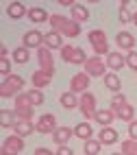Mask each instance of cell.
Returning a JSON list of instances; mask_svg holds the SVG:
<instances>
[{"instance_id":"obj_31","label":"cell","mask_w":137,"mask_h":155,"mask_svg":"<svg viewBox=\"0 0 137 155\" xmlns=\"http://www.w3.org/2000/svg\"><path fill=\"white\" fill-rule=\"evenodd\" d=\"M26 94H28V101L33 103V107L44 105V94H41V90H35V87H33V90H28Z\"/></svg>"},{"instance_id":"obj_15","label":"cell","mask_w":137,"mask_h":155,"mask_svg":"<svg viewBox=\"0 0 137 155\" xmlns=\"http://www.w3.org/2000/svg\"><path fill=\"white\" fill-rule=\"evenodd\" d=\"M124 66H126V57L124 55H120V53H109L107 55V68L111 72L118 74V70H122Z\"/></svg>"},{"instance_id":"obj_1","label":"cell","mask_w":137,"mask_h":155,"mask_svg":"<svg viewBox=\"0 0 137 155\" xmlns=\"http://www.w3.org/2000/svg\"><path fill=\"white\" fill-rule=\"evenodd\" d=\"M50 26L52 31H57L59 35H68V37H76L81 33V24L70 20L65 15H57V13H50Z\"/></svg>"},{"instance_id":"obj_32","label":"cell","mask_w":137,"mask_h":155,"mask_svg":"<svg viewBox=\"0 0 137 155\" xmlns=\"http://www.w3.org/2000/svg\"><path fill=\"white\" fill-rule=\"evenodd\" d=\"M100 147H102V144H100V140H87L85 142V155H98L100 153Z\"/></svg>"},{"instance_id":"obj_14","label":"cell","mask_w":137,"mask_h":155,"mask_svg":"<svg viewBox=\"0 0 137 155\" xmlns=\"http://www.w3.org/2000/svg\"><path fill=\"white\" fill-rule=\"evenodd\" d=\"M115 44H118L122 50H131L135 48V35L129 33V31H120V33H115Z\"/></svg>"},{"instance_id":"obj_26","label":"cell","mask_w":137,"mask_h":155,"mask_svg":"<svg viewBox=\"0 0 137 155\" xmlns=\"http://www.w3.org/2000/svg\"><path fill=\"white\" fill-rule=\"evenodd\" d=\"M104 81V85H107L111 92H115V94H120V87H122V83H120V77L115 74V72H109L107 77L102 79Z\"/></svg>"},{"instance_id":"obj_30","label":"cell","mask_w":137,"mask_h":155,"mask_svg":"<svg viewBox=\"0 0 137 155\" xmlns=\"http://www.w3.org/2000/svg\"><path fill=\"white\" fill-rule=\"evenodd\" d=\"M44 46H48V48H61V35L57 33V31L48 33L44 37Z\"/></svg>"},{"instance_id":"obj_35","label":"cell","mask_w":137,"mask_h":155,"mask_svg":"<svg viewBox=\"0 0 137 155\" xmlns=\"http://www.w3.org/2000/svg\"><path fill=\"white\" fill-rule=\"evenodd\" d=\"M0 74H2L5 79H7V77H11V61H9L7 57H5V59H0Z\"/></svg>"},{"instance_id":"obj_27","label":"cell","mask_w":137,"mask_h":155,"mask_svg":"<svg viewBox=\"0 0 137 155\" xmlns=\"http://www.w3.org/2000/svg\"><path fill=\"white\" fill-rule=\"evenodd\" d=\"M115 116H118L120 120H126V122H133V116H135V107L131 105V103H126V105H122L118 111H115Z\"/></svg>"},{"instance_id":"obj_28","label":"cell","mask_w":137,"mask_h":155,"mask_svg":"<svg viewBox=\"0 0 137 155\" xmlns=\"http://www.w3.org/2000/svg\"><path fill=\"white\" fill-rule=\"evenodd\" d=\"M28 59H30V50L26 46H20V48L13 50V61L15 64H26Z\"/></svg>"},{"instance_id":"obj_37","label":"cell","mask_w":137,"mask_h":155,"mask_svg":"<svg viewBox=\"0 0 137 155\" xmlns=\"http://www.w3.org/2000/svg\"><path fill=\"white\" fill-rule=\"evenodd\" d=\"M129 136H131V140H135V142H137V120L129 122Z\"/></svg>"},{"instance_id":"obj_39","label":"cell","mask_w":137,"mask_h":155,"mask_svg":"<svg viewBox=\"0 0 137 155\" xmlns=\"http://www.w3.org/2000/svg\"><path fill=\"white\" fill-rule=\"evenodd\" d=\"M57 155H74V153H72L70 147H59V149H57Z\"/></svg>"},{"instance_id":"obj_34","label":"cell","mask_w":137,"mask_h":155,"mask_svg":"<svg viewBox=\"0 0 137 155\" xmlns=\"http://www.w3.org/2000/svg\"><path fill=\"white\" fill-rule=\"evenodd\" d=\"M122 105H126V98H124V94H113V98H111V111L115 114V111H118Z\"/></svg>"},{"instance_id":"obj_42","label":"cell","mask_w":137,"mask_h":155,"mask_svg":"<svg viewBox=\"0 0 137 155\" xmlns=\"http://www.w3.org/2000/svg\"><path fill=\"white\" fill-rule=\"evenodd\" d=\"M111 155H122V153H111Z\"/></svg>"},{"instance_id":"obj_41","label":"cell","mask_w":137,"mask_h":155,"mask_svg":"<svg viewBox=\"0 0 137 155\" xmlns=\"http://www.w3.org/2000/svg\"><path fill=\"white\" fill-rule=\"evenodd\" d=\"M133 22H135V26H137V11L133 13Z\"/></svg>"},{"instance_id":"obj_38","label":"cell","mask_w":137,"mask_h":155,"mask_svg":"<svg viewBox=\"0 0 137 155\" xmlns=\"http://www.w3.org/2000/svg\"><path fill=\"white\" fill-rule=\"evenodd\" d=\"M35 155H57V153H52V151L46 149V147H39V149H35Z\"/></svg>"},{"instance_id":"obj_21","label":"cell","mask_w":137,"mask_h":155,"mask_svg":"<svg viewBox=\"0 0 137 155\" xmlns=\"http://www.w3.org/2000/svg\"><path fill=\"white\" fill-rule=\"evenodd\" d=\"M26 13H28V11L24 9L22 2H11V5L7 7V15L11 18V20H20V18H24Z\"/></svg>"},{"instance_id":"obj_33","label":"cell","mask_w":137,"mask_h":155,"mask_svg":"<svg viewBox=\"0 0 137 155\" xmlns=\"http://www.w3.org/2000/svg\"><path fill=\"white\" fill-rule=\"evenodd\" d=\"M122 155H137V142L135 140H124L122 142V151H120Z\"/></svg>"},{"instance_id":"obj_23","label":"cell","mask_w":137,"mask_h":155,"mask_svg":"<svg viewBox=\"0 0 137 155\" xmlns=\"http://www.w3.org/2000/svg\"><path fill=\"white\" fill-rule=\"evenodd\" d=\"M59 103H61L63 109H74V107H78L81 98H76V94H72V92H65V94H61Z\"/></svg>"},{"instance_id":"obj_10","label":"cell","mask_w":137,"mask_h":155,"mask_svg":"<svg viewBox=\"0 0 137 155\" xmlns=\"http://www.w3.org/2000/svg\"><path fill=\"white\" fill-rule=\"evenodd\" d=\"M37 59H39V68H41V70L52 72V74H55V59H52V50H50L48 46L37 48Z\"/></svg>"},{"instance_id":"obj_9","label":"cell","mask_w":137,"mask_h":155,"mask_svg":"<svg viewBox=\"0 0 137 155\" xmlns=\"http://www.w3.org/2000/svg\"><path fill=\"white\" fill-rule=\"evenodd\" d=\"M89 74H87V72H78V74H74V77H72L70 79V92H72V94H85V92L89 90Z\"/></svg>"},{"instance_id":"obj_8","label":"cell","mask_w":137,"mask_h":155,"mask_svg":"<svg viewBox=\"0 0 137 155\" xmlns=\"http://www.w3.org/2000/svg\"><path fill=\"white\" fill-rule=\"evenodd\" d=\"M22 151H24V140L13 133V136L5 138L2 149H0V155H20Z\"/></svg>"},{"instance_id":"obj_25","label":"cell","mask_w":137,"mask_h":155,"mask_svg":"<svg viewBox=\"0 0 137 155\" xmlns=\"http://www.w3.org/2000/svg\"><path fill=\"white\" fill-rule=\"evenodd\" d=\"M74 136L81 138V140H91V125L89 122H78V125L74 127Z\"/></svg>"},{"instance_id":"obj_7","label":"cell","mask_w":137,"mask_h":155,"mask_svg":"<svg viewBox=\"0 0 137 155\" xmlns=\"http://www.w3.org/2000/svg\"><path fill=\"white\" fill-rule=\"evenodd\" d=\"M83 68H85V72L89 77H102L104 79L109 74V72H107V61H102L100 57H89Z\"/></svg>"},{"instance_id":"obj_12","label":"cell","mask_w":137,"mask_h":155,"mask_svg":"<svg viewBox=\"0 0 137 155\" xmlns=\"http://www.w3.org/2000/svg\"><path fill=\"white\" fill-rule=\"evenodd\" d=\"M44 33L41 31H26V33L22 35V46L26 48H41L44 46Z\"/></svg>"},{"instance_id":"obj_11","label":"cell","mask_w":137,"mask_h":155,"mask_svg":"<svg viewBox=\"0 0 137 155\" xmlns=\"http://www.w3.org/2000/svg\"><path fill=\"white\" fill-rule=\"evenodd\" d=\"M35 131L39 133H55L57 131V118H55V114H44L39 120H37V125H35Z\"/></svg>"},{"instance_id":"obj_24","label":"cell","mask_w":137,"mask_h":155,"mask_svg":"<svg viewBox=\"0 0 137 155\" xmlns=\"http://www.w3.org/2000/svg\"><path fill=\"white\" fill-rule=\"evenodd\" d=\"M118 131H115V129H111V127H107V129H102L100 131V144H107V147H109V144H115V142H118Z\"/></svg>"},{"instance_id":"obj_40","label":"cell","mask_w":137,"mask_h":155,"mask_svg":"<svg viewBox=\"0 0 137 155\" xmlns=\"http://www.w3.org/2000/svg\"><path fill=\"white\" fill-rule=\"evenodd\" d=\"M0 55H2V59L9 55V50H7V46H0Z\"/></svg>"},{"instance_id":"obj_16","label":"cell","mask_w":137,"mask_h":155,"mask_svg":"<svg viewBox=\"0 0 137 155\" xmlns=\"http://www.w3.org/2000/svg\"><path fill=\"white\" fill-rule=\"evenodd\" d=\"M72 136H74V129H70V127H57V131L52 133V140H55L59 147H65Z\"/></svg>"},{"instance_id":"obj_36","label":"cell","mask_w":137,"mask_h":155,"mask_svg":"<svg viewBox=\"0 0 137 155\" xmlns=\"http://www.w3.org/2000/svg\"><path fill=\"white\" fill-rule=\"evenodd\" d=\"M126 66L137 72V53H135V50H131V53L126 55Z\"/></svg>"},{"instance_id":"obj_19","label":"cell","mask_w":137,"mask_h":155,"mask_svg":"<svg viewBox=\"0 0 137 155\" xmlns=\"http://www.w3.org/2000/svg\"><path fill=\"white\" fill-rule=\"evenodd\" d=\"M94 120H96L98 125H102V129H107L111 122L115 120V114H113L111 109H98V111H96V118H94Z\"/></svg>"},{"instance_id":"obj_17","label":"cell","mask_w":137,"mask_h":155,"mask_svg":"<svg viewBox=\"0 0 137 155\" xmlns=\"http://www.w3.org/2000/svg\"><path fill=\"white\" fill-rule=\"evenodd\" d=\"M35 131V125L30 120H18L15 122V127H13V133L20 138H24V136H30V133Z\"/></svg>"},{"instance_id":"obj_13","label":"cell","mask_w":137,"mask_h":155,"mask_svg":"<svg viewBox=\"0 0 137 155\" xmlns=\"http://www.w3.org/2000/svg\"><path fill=\"white\" fill-rule=\"evenodd\" d=\"M50 81H52V72H46L41 68H37L33 74H30V83H33L35 90H41V87L50 85Z\"/></svg>"},{"instance_id":"obj_3","label":"cell","mask_w":137,"mask_h":155,"mask_svg":"<svg viewBox=\"0 0 137 155\" xmlns=\"http://www.w3.org/2000/svg\"><path fill=\"white\" fill-rule=\"evenodd\" d=\"M13 111H15V118H18V120H33L35 107H33V103L28 101V94H26V92H24V94H20V96H15Z\"/></svg>"},{"instance_id":"obj_4","label":"cell","mask_w":137,"mask_h":155,"mask_svg":"<svg viewBox=\"0 0 137 155\" xmlns=\"http://www.w3.org/2000/svg\"><path fill=\"white\" fill-rule=\"evenodd\" d=\"M87 39H89V44H91V48H94V53H96V57H100V55H109L107 35H104L100 28L89 31V33H87Z\"/></svg>"},{"instance_id":"obj_20","label":"cell","mask_w":137,"mask_h":155,"mask_svg":"<svg viewBox=\"0 0 137 155\" xmlns=\"http://www.w3.org/2000/svg\"><path fill=\"white\" fill-rule=\"evenodd\" d=\"M26 18H30V22H37V24H41V22H50V15H48L41 7H33V9L26 13Z\"/></svg>"},{"instance_id":"obj_2","label":"cell","mask_w":137,"mask_h":155,"mask_svg":"<svg viewBox=\"0 0 137 155\" xmlns=\"http://www.w3.org/2000/svg\"><path fill=\"white\" fill-rule=\"evenodd\" d=\"M22 87H24V79L20 74H11V77L2 79V83H0V96L2 98H11L13 94L20 96Z\"/></svg>"},{"instance_id":"obj_6","label":"cell","mask_w":137,"mask_h":155,"mask_svg":"<svg viewBox=\"0 0 137 155\" xmlns=\"http://www.w3.org/2000/svg\"><path fill=\"white\" fill-rule=\"evenodd\" d=\"M78 109L83 114V118L85 120H91V118H96V96L91 94V92H85V94L81 96V103H78Z\"/></svg>"},{"instance_id":"obj_29","label":"cell","mask_w":137,"mask_h":155,"mask_svg":"<svg viewBox=\"0 0 137 155\" xmlns=\"http://www.w3.org/2000/svg\"><path fill=\"white\" fill-rule=\"evenodd\" d=\"M129 7H131V0H124V2L120 5V22H122V24L133 22V13L129 11Z\"/></svg>"},{"instance_id":"obj_22","label":"cell","mask_w":137,"mask_h":155,"mask_svg":"<svg viewBox=\"0 0 137 155\" xmlns=\"http://www.w3.org/2000/svg\"><path fill=\"white\" fill-rule=\"evenodd\" d=\"M15 111L13 109H2L0 111V125H2V129H9V127H15Z\"/></svg>"},{"instance_id":"obj_18","label":"cell","mask_w":137,"mask_h":155,"mask_svg":"<svg viewBox=\"0 0 137 155\" xmlns=\"http://www.w3.org/2000/svg\"><path fill=\"white\" fill-rule=\"evenodd\" d=\"M70 15H72V20H74V22H78V24H83V22H87V20H89V11H87V7H83V5H78V2L72 7Z\"/></svg>"},{"instance_id":"obj_5","label":"cell","mask_w":137,"mask_h":155,"mask_svg":"<svg viewBox=\"0 0 137 155\" xmlns=\"http://www.w3.org/2000/svg\"><path fill=\"white\" fill-rule=\"evenodd\" d=\"M61 59L65 61V64H74V66H85V61L89 59L85 55V50L78 48V46H63L61 48Z\"/></svg>"}]
</instances>
